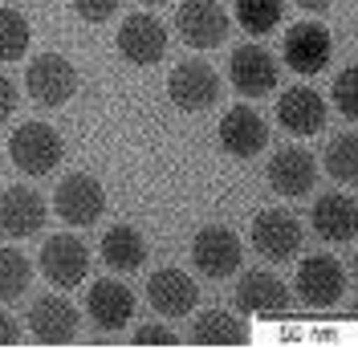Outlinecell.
I'll return each instance as SVG.
<instances>
[{"label":"cell","mask_w":358,"mask_h":350,"mask_svg":"<svg viewBox=\"0 0 358 350\" xmlns=\"http://www.w3.org/2000/svg\"><path fill=\"white\" fill-rule=\"evenodd\" d=\"M196 302H200V289L183 269H155L147 277V306L159 318H187Z\"/></svg>","instance_id":"cell-16"},{"label":"cell","mask_w":358,"mask_h":350,"mask_svg":"<svg viewBox=\"0 0 358 350\" xmlns=\"http://www.w3.org/2000/svg\"><path fill=\"white\" fill-rule=\"evenodd\" d=\"M86 314L98 330H127L134 318V293L118 277H98L86 293Z\"/></svg>","instance_id":"cell-15"},{"label":"cell","mask_w":358,"mask_h":350,"mask_svg":"<svg viewBox=\"0 0 358 350\" xmlns=\"http://www.w3.org/2000/svg\"><path fill=\"white\" fill-rule=\"evenodd\" d=\"M53 212L66 224H73V228H90L106 212V188L86 172H69L53 188Z\"/></svg>","instance_id":"cell-2"},{"label":"cell","mask_w":358,"mask_h":350,"mask_svg":"<svg viewBox=\"0 0 358 350\" xmlns=\"http://www.w3.org/2000/svg\"><path fill=\"white\" fill-rule=\"evenodd\" d=\"M289 285L281 281L268 269H248L245 277L236 281V306L252 314V318H277L289 309Z\"/></svg>","instance_id":"cell-17"},{"label":"cell","mask_w":358,"mask_h":350,"mask_svg":"<svg viewBox=\"0 0 358 350\" xmlns=\"http://www.w3.org/2000/svg\"><path fill=\"white\" fill-rule=\"evenodd\" d=\"M277 78H281L277 57L268 53L265 45H241V49H232V57H228V82L236 86V94L265 98V94L277 90Z\"/></svg>","instance_id":"cell-9"},{"label":"cell","mask_w":358,"mask_h":350,"mask_svg":"<svg viewBox=\"0 0 358 350\" xmlns=\"http://www.w3.org/2000/svg\"><path fill=\"white\" fill-rule=\"evenodd\" d=\"M248 237H252V248L265 257V261H293L297 253H301V220L285 212V208H265V212H257L252 216V228H248Z\"/></svg>","instance_id":"cell-5"},{"label":"cell","mask_w":358,"mask_h":350,"mask_svg":"<svg viewBox=\"0 0 358 350\" xmlns=\"http://www.w3.org/2000/svg\"><path fill=\"white\" fill-rule=\"evenodd\" d=\"M232 13L248 37H268L285 17V0H232Z\"/></svg>","instance_id":"cell-24"},{"label":"cell","mask_w":358,"mask_h":350,"mask_svg":"<svg viewBox=\"0 0 358 350\" xmlns=\"http://www.w3.org/2000/svg\"><path fill=\"white\" fill-rule=\"evenodd\" d=\"M17 102H21V94H17V86H13V78H8V74H0V122H4V118H13Z\"/></svg>","instance_id":"cell-31"},{"label":"cell","mask_w":358,"mask_h":350,"mask_svg":"<svg viewBox=\"0 0 358 350\" xmlns=\"http://www.w3.org/2000/svg\"><path fill=\"white\" fill-rule=\"evenodd\" d=\"M268 188L277 192V196L285 200H301L313 192V183H317V159H313V151H306V147H281V151L268 159Z\"/></svg>","instance_id":"cell-12"},{"label":"cell","mask_w":358,"mask_h":350,"mask_svg":"<svg viewBox=\"0 0 358 350\" xmlns=\"http://www.w3.org/2000/svg\"><path fill=\"white\" fill-rule=\"evenodd\" d=\"M355 82H358V69L346 66L342 74L334 78V90H330V98H334V106L342 118H358V94H355Z\"/></svg>","instance_id":"cell-28"},{"label":"cell","mask_w":358,"mask_h":350,"mask_svg":"<svg viewBox=\"0 0 358 350\" xmlns=\"http://www.w3.org/2000/svg\"><path fill=\"white\" fill-rule=\"evenodd\" d=\"M281 53H285V66H289L293 74H322V69L330 66V57H334V37H330L326 24L297 21L289 33H285Z\"/></svg>","instance_id":"cell-8"},{"label":"cell","mask_w":358,"mask_h":350,"mask_svg":"<svg viewBox=\"0 0 358 350\" xmlns=\"http://www.w3.org/2000/svg\"><path fill=\"white\" fill-rule=\"evenodd\" d=\"M176 33L192 49H216L228 37V13L216 0H183L176 8Z\"/></svg>","instance_id":"cell-11"},{"label":"cell","mask_w":358,"mask_h":350,"mask_svg":"<svg viewBox=\"0 0 358 350\" xmlns=\"http://www.w3.org/2000/svg\"><path fill=\"white\" fill-rule=\"evenodd\" d=\"M102 261L110 265L114 273H134V269H143V261H147V241H143V232L131 228V224H114L110 232L102 237Z\"/></svg>","instance_id":"cell-23"},{"label":"cell","mask_w":358,"mask_h":350,"mask_svg":"<svg viewBox=\"0 0 358 350\" xmlns=\"http://www.w3.org/2000/svg\"><path fill=\"white\" fill-rule=\"evenodd\" d=\"M118 4H122V0H73L78 17H82L86 24H102V21H110L114 13H118Z\"/></svg>","instance_id":"cell-29"},{"label":"cell","mask_w":358,"mask_h":350,"mask_svg":"<svg viewBox=\"0 0 358 350\" xmlns=\"http://www.w3.org/2000/svg\"><path fill=\"white\" fill-rule=\"evenodd\" d=\"M310 224H313V232L330 244L355 241V232H358L355 200L346 196V192H326V196H317V204H313V212H310Z\"/></svg>","instance_id":"cell-21"},{"label":"cell","mask_w":358,"mask_h":350,"mask_svg":"<svg viewBox=\"0 0 358 350\" xmlns=\"http://www.w3.org/2000/svg\"><path fill=\"white\" fill-rule=\"evenodd\" d=\"M37 265H41V277L49 285H57V289H73V285L86 281L90 273V248L78 237H49V241L41 244V257H37Z\"/></svg>","instance_id":"cell-10"},{"label":"cell","mask_w":358,"mask_h":350,"mask_svg":"<svg viewBox=\"0 0 358 350\" xmlns=\"http://www.w3.org/2000/svg\"><path fill=\"white\" fill-rule=\"evenodd\" d=\"M45 220H49V208H45V200L33 188L13 183V188L0 192V232H8V237L21 241V237L41 232Z\"/></svg>","instance_id":"cell-18"},{"label":"cell","mask_w":358,"mask_h":350,"mask_svg":"<svg viewBox=\"0 0 358 350\" xmlns=\"http://www.w3.org/2000/svg\"><path fill=\"white\" fill-rule=\"evenodd\" d=\"M277 122L289 134H317L326 127V98L313 86H289L277 98Z\"/></svg>","instance_id":"cell-20"},{"label":"cell","mask_w":358,"mask_h":350,"mask_svg":"<svg viewBox=\"0 0 358 350\" xmlns=\"http://www.w3.org/2000/svg\"><path fill=\"white\" fill-rule=\"evenodd\" d=\"M17 342H21V322L0 309V346H17Z\"/></svg>","instance_id":"cell-32"},{"label":"cell","mask_w":358,"mask_h":350,"mask_svg":"<svg viewBox=\"0 0 358 350\" xmlns=\"http://www.w3.org/2000/svg\"><path fill=\"white\" fill-rule=\"evenodd\" d=\"M187 342L192 346H245L248 326L228 309H203L187 330Z\"/></svg>","instance_id":"cell-22"},{"label":"cell","mask_w":358,"mask_h":350,"mask_svg":"<svg viewBox=\"0 0 358 350\" xmlns=\"http://www.w3.org/2000/svg\"><path fill=\"white\" fill-rule=\"evenodd\" d=\"M167 98L176 102L183 114H200V110H212L220 102V74L208 66V62H179L171 74H167Z\"/></svg>","instance_id":"cell-4"},{"label":"cell","mask_w":358,"mask_h":350,"mask_svg":"<svg viewBox=\"0 0 358 350\" xmlns=\"http://www.w3.org/2000/svg\"><path fill=\"white\" fill-rule=\"evenodd\" d=\"M29 281H33V265L21 248L13 244H0V302H17L29 293Z\"/></svg>","instance_id":"cell-26"},{"label":"cell","mask_w":358,"mask_h":350,"mask_svg":"<svg viewBox=\"0 0 358 350\" xmlns=\"http://www.w3.org/2000/svg\"><path fill=\"white\" fill-rule=\"evenodd\" d=\"M78 326H82V314L66 298L49 293V298H37L29 309V334L41 346H69L78 338Z\"/></svg>","instance_id":"cell-14"},{"label":"cell","mask_w":358,"mask_h":350,"mask_svg":"<svg viewBox=\"0 0 358 350\" xmlns=\"http://www.w3.org/2000/svg\"><path fill=\"white\" fill-rule=\"evenodd\" d=\"M24 90L37 106H66L78 94V69L62 53H37L24 69Z\"/></svg>","instance_id":"cell-3"},{"label":"cell","mask_w":358,"mask_h":350,"mask_svg":"<svg viewBox=\"0 0 358 350\" xmlns=\"http://www.w3.org/2000/svg\"><path fill=\"white\" fill-rule=\"evenodd\" d=\"M241 257H245V244H241V237L228 224H208L192 241V265L200 269L203 277H212V281L232 277L241 269Z\"/></svg>","instance_id":"cell-6"},{"label":"cell","mask_w":358,"mask_h":350,"mask_svg":"<svg viewBox=\"0 0 358 350\" xmlns=\"http://www.w3.org/2000/svg\"><path fill=\"white\" fill-rule=\"evenodd\" d=\"M8 159L21 167L24 175H49L62 167L66 159V143H62V131L53 122H41V118H29L21 122L13 139H8Z\"/></svg>","instance_id":"cell-1"},{"label":"cell","mask_w":358,"mask_h":350,"mask_svg":"<svg viewBox=\"0 0 358 350\" xmlns=\"http://www.w3.org/2000/svg\"><path fill=\"white\" fill-rule=\"evenodd\" d=\"M293 4H297V8H306V13H326L334 0H293Z\"/></svg>","instance_id":"cell-33"},{"label":"cell","mask_w":358,"mask_h":350,"mask_svg":"<svg viewBox=\"0 0 358 350\" xmlns=\"http://www.w3.org/2000/svg\"><path fill=\"white\" fill-rule=\"evenodd\" d=\"M143 4H163V0H143Z\"/></svg>","instance_id":"cell-34"},{"label":"cell","mask_w":358,"mask_h":350,"mask_svg":"<svg viewBox=\"0 0 358 350\" xmlns=\"http://www.w3.org/2000/svg\"><path fill=\"white\" fill-rule=\"evenodd\" d=\"M293 289H297V298H301L306 306L330 309V306H338V302H342V293H346V269H342L338 257L313 253V257L301 261Z\"/></svg>","instance_id":"cell-7"},{"label":"cell","mask_w":358,"mask_h":350,"mask_svg":"<svg viewBox=\"0 0 358 350\" xmlns=\"http://www.w3.org/2000/svg\"><path fill=\"white\" fill-rule=\"evenodd\" d=\"M29 41H33L29 17H24L21 8H4L0 4V66L21 62L24 53H29Z\"/></svg>","instance_id":"cell-25"},{"label":"cell","mask_w":358,"mask_h":350,"mask_svg":"<svg viewBox=\"0 0 358 350\" xmlns=\"http://www.w3.org/2000/svg\"><path fill=\"white\" fill-rule=\"evenodd\" d=\"M131 342H134V346H176L179 338L163 326V322H147V326H138L131 334Z\"/></svg>","instance_id":"cell-30"},{"label":"cell","mask_w":358,"mask_h":350,"mask_svg":"<svg viewBox=\"0 0 358 350\" xmlns=\"http://www.w3.org/2000/svg\"><path fill=\"white\" fill-rule=\"evenodd\" d=\"M118 53L131 66H159L167 53V29L151 13H131L118 24Z\"/></svg>","instance_id":"cell-13"},{"label":"cell","mask_w":358,"mask_h":350,"mask_svg":"<svg viewBox=\"0 0 358 350\" xmlns=\"http://www.w3.org/2000/svg\"><path fill=\"white\" fill-rule=\"evenodd\" d=\"M326 175H334L338 183H355L358 179V139L355 134H338L326 147Z\"/></svg>","instance_id":"cell-27"},{"label":"cell","mask_w":358,"mask_h":350,"mask_svg":"<svg viewBox=\"0 0 358 350\" xmlns=\"http://www.w3.org/2000/svg\"><path fill=\"white\" fill-rule=\"evenodd\" d=\"M216 134H220V147L228 155H236V159H252V155L265 151V143H268L265 118H261L252 106H232L220 118Z\"/></svg>","instance_id":"cell-19"}]
</instances>
